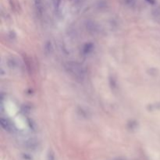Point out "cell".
Returning <instances> with one entry per match:
<instances>
[{"label": "cell", "instance_id": "277c9868", "mask_svg": "<svg viewBox=\"0 0 160 160\" xmlns=\"http://www.w3.org/2000/svg\"><path fill=\"white\" fill-rule=\"evenodd\" d=\"M48 160H55V156L52 151H49V155H48Z\"/></svg>", "mask_w": 160, "mask_h": 160}, {"label": "cell", "instance_id": "8992f818", "mask_svg": "<svg viewBox=\"0 0 160 160\" xmlns=\"http://www.w3.org/2000/svg\"><path fill=\"white\" fill-rule=\"evenodd\" d=\"M146 1L150 4H155V0H146Z\"/></svg>", "mask_w": 160, "mask_h": 160}, {"label": "cell", "instance_id": "6da1fadb", "mask_svg": "<svg viewBox=\"0 0 160 160\" xmlns=\"http://www.w3.org/2000/svg\"><path fill=\"white\" fill-rule=\"evenodd\" d=\"M68 68H69L70 71L77 78H78V79H83L84 78V70H83L82 67L78 65L77 63H74V62L69 63Z\"/></svg>", "mask_w": 160, "mask_h": 160}, {"label": "cell", "instance_id": "5b68a950", "mask_svg": "<svg viewBox=\"0 0 160 160\" xmlns=\"http://www.w3.org/2000/svg\"><path fill=\"white\" fill-rule=\"evenodd\" d=\"M125 1L127 4H129V5H131L132 3H134V0H125Z\"/></svg>", "mask_w": 160, "mask_h": 160}, {"label": "cell", "instance_id": "3957f363", "mask_svg": "<svg viewBox=\"0 0 160 160\" xmlns=\"http://www.w3.org/2000/svg\"><path fill=\"white\" fill-rule=\"evenodd\" d=\"M35 7H36L37 12L40 15H42V9H43L42 0H35Z\"/></svg>", "mask_w": 160, "mask_h": 160}, {"label": "cell", "instance_id": "7a4b0ae2", "mask_svg": "<svg viewBox=\"0 0 160 160\" xmlns=\"http://www.w3.org/2000/svg\"><path fill=\"white\" fill-rule=\"evenodd\" d=\"M0 123H1V126H3V129H5L7 131H11L12 126H11V124L9 122V120H7V119H3V118H1V119H0Z\"/></svg>", "mask_w": 160, "mask_h": 160}]
</instances>
